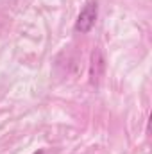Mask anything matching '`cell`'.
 Here are the masks:
<instances>
[{"mask_svg": "<svg viewBox=\"0 0 152 154\" xmlns=\"http://www.w3.org/2000/svg\"><path fill=\"white\" fill-rule=\"evenodd\" d=\"M97 16H99V5H97L95 0H90V2L81 9V13H79V16H77L75 25H74L75 32H81V34L90 32V31L93 29L95 22H97Z\"/></svg>", "mask_w": 152, "mask_h": 154, "instance_id": "1", "label": "cell"}]
</instances>
